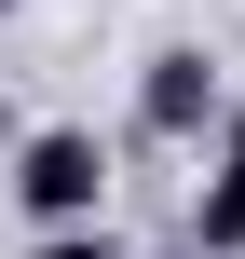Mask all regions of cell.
Masks as SVG:
<instances>
[{"label": "cell", "mask_w": 245, "mask_h": 259, "mask_svg": "<svg viewBox=\"0 0 245 259\" xmlns=\"http://www.w3.org/2000/svg\"><path fill=\"white\" fill-rule=\"evenodd\" d=\"M0 27H14V0H0Z\"/></svg>", "instance_id": "6"}, {"label": "cell", "mask_w": 245, "mask_h": 259, "mask_svg": "<svg viewBox=\"0 0 245 259\" xmlns=\"http://www.w3.org/2000/svg\"><path fill=\"white\" fill-rule=\"evenodd\" d=\"M218 109H232V68H218L205 41H164V55L136 68V137H150V150H205Z\"/></svg>", "instance_id": "2"}, {"label": "cell", "mask_w": 245, "mask_h": 259, "mask_svg": "<svg viewBox=\"0 0 245 259\" xmlns=\"http://www.w3.org/2000/svg\"><path fill=\"white\" fill-rule=\"evenodd\" d=\"M0 191L27 232H68V219H109V137L95 123H27L0 150Z\"/></svg>", "instance_id": "1"}, {"label": "cell", "mask_w": 245, "mask_h": 259, "mask_svg": "<svg viewBox=\"0 0 245 259\" xmlns=\"http://www.w3.org/2000/svg\"><path fill=\"white\" fill-rule=\"evenodd\" d=\"M191 259H245V96L205 137V191H191Z\"/></svg>", "instance_id": "3"}, {"label": "cell", "mask_w": 245, "mask_h": 259, "mask_svg": "<svg viewBox=\"0 0 245 259\" xmlns=\"http://www.w3.org/2000/svg\"><path fill=\"white\" fill-rule=\"evenodd\" d=\"M14 137H27V109H14V96H0V150H14Z\"/></svg>", "instance_id": "5"}, {"label": "cell", "mask_w": 245, "mask_h": 259, "mask_svg": "<svg viewBox=\"0 0 245 259\" xmlns=\"http://www.w3.org/2000/svg\"><path fill=\"white\" fill-rule=\"evenodd\" d=\"M27 259H123V246H109V219H68V232H27Z\"/></svg>", "instance_id": "4"}]
</instances>
